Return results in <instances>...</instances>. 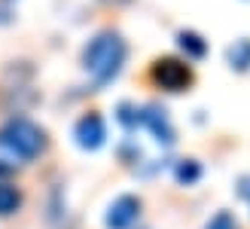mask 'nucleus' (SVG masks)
<instances>
[{"label": "nucleus", "mask_w": 250, "mask_h": 229, "mask_svg": "<svg viewBox=\"0 0 250 229\" xmlns=\"http://www.w3.org/2000/svg\"><path fill=\"white\" fill-rule=\"evenodd\" d=\"M0 137H3L12 150H16L24 162L37 159V156L46 150V132H43L37 122L24 119V116H12L3 129H0Z\"/></svg>", "instance_id": "obj_2"}, {"label": "nucleus", "mask_w": 250, "mask_h": 229, "mask_svg": "<svg viewBox=\"0 0 250 229\" xmlns=\"http://www.w3.org/2000/svg\"><path fill=\"white\" fill-rule=\"evenodd\" d=\"M205 229H238V223H235V217H232L229 211H217Z\"/></svg>", "instance_id": "obj_13"}, {"label": "nucleus", "mask_w": 250, "mask_h": 229, "mask_svg": "<svg viewBox=\"0 0 250 229\" xmlns=\"http://www.w3.org/2000/svg\"><path fill=\"white\" fill-rule=\"evenodd\" d=\"M21 205V193L19 186L12 183H0V217H6V214H16Z\"/></svg>", "instance_id": "obj_10"}, {"label": "nucleus", "mask_w": 250, "mask_h": 229, "mask_svg": "<svg viewBox=\"0 0 250 229\" xmlns=\"http://www.w3.org/2000/svg\"><path fill=\"white\" fill-rule=\"evenodd\" d=\"M177 46L186 52V58H205L208 55V43H205V37L202 34H195V31H180L177 34Z\"/></svg>", "instance_id": "obj_7"}, {"label": "nucleus", "mask_w": 250, "mask_h": 229, "mask_svg": "<svg viewBox=\"0 0 250 229\" xmlns=\"http://www.w3.org/2000/svg\"><path fill=\"white\" fill-rule=\"evenodd\" d=\"M149 76H153V83L159 89H165V92H183V89L192 83L189 65H183L177 58H156Z\"/></svg>", "instance_id": "obj_3"}, {"label": "nucleus", "mask_w": 250, "mask_h": 229, "mask_svg": "<svg viewBox=\"0 0 250 229\" xmlns=\"http://www.w3.org/2000/svg\"><path fill=\"white\" fill-rule=\"evenodd\" d=\"M238 196L250 199V177H241V181H238Z\"/></svg>", "instance_id": "obj_14"}, {"label": "nucleus", "mask_w": 250, "mask_h": 229, "mask_svg": "<svg viewBox=\"0 0 250 229\" xmlns=\"http://www.w3.org/2000/svg\"><path fill=\"white\" fill-rule=\"evenodd\" d=\"M125 55H128V46H125L122 37L116 31H101L83 49V68L89 70V76L98 86H107L122 70Z\"/></svg>", "instance_id": "obj_1"}, {"label": "nucleus", "mask_w": 250, "mask_h": 229, "mask_svg": "<svg viewBox=\"0 0 250 229\" xmlns=\"http://www.w3.org/2000/svg\"><path fill=\"white\" fill-rule=\"evenodd\" d=\"M19 165H24V159L3 141V137H0V174H12Z\"/></svg>", "instance_id": "obj_11"}, {"label": "nucleus", "mask_w": 250, "mask_h": 229, "mask_svg": "<svg viewBox=\"0 0 250 229\" xmlns=\"http://www.w3.org/2000/svg\"><path fill=\"white\" fill-rule=\"evenodd\" d=\"M141 125H144V129H149V135H153L159 144H165V147H171L174 141H177V132H174L168 113L162 110V107H156V104L141 107Z\"/></svg>", "instance_id": "obj_5"}, {"label": "nucleus", "mask_w": 250, "mask_h": 229, "mask_svg": "<svg viewBox=\"0 0 250 229\" xmlns=\"http://www.w3.org/2000/svg\"><path fill=\"white\" fill-rule=\"evenodd\" d=\"M226 61L232 70H250V40L244 37V40H235L229 49H226Z\"/></svg>", "instance_id": "obj_8"}, {"label": "nucleus", "mask_w": 250, "mask_h": 229, "mask_svg": "<svg viewBox=\"0 0 250 229\" xmlns=\"http://www.w3.org/2000/svg\"><path fill=\"white\" fill-rule=\"evenodd\" d=\"M116 119L125 129H137L141 125V107H134L131 101H122V104H116Z\"/></svg>", "instance_id": "obj_12"}, {"label": "nucleus", "mask_w": 250, "mask_h": 229, "mask_svg": "<svg viewBox=\"0 0 250 229\" xmlns=\"http://www.w3.org/2000/svg\"><path fill=\"white\" fill-rule=\"evenodd\" d=\"M141 217V199L137 196H119L107 211V229H128Z\"/></svg>", "instance_id": "obj_6"}, {"label": "nucleus", "mask_w": 250, "mask_h": 229, "mask_svg": "<svg viewBox=\"0 0 250 229\" xmlns=\"http://www.w3.org/2000/svg\"><path fill=\"white\" fill-rule=\"evenodd\" d=\"M174 177H177L180 186H192V183H198V177H202V165L195 159H183V162H177V168H174Z\"/></svg>", "instance_id": "obj_9"}, {"label": "nucleus", "mask_w": 250, "mask_h": 229, "mask_svg": "<svg viewBox=\"0 0 250 229\" xmlns=\"http://www.w3.org/2000/svg\"><path fill=\"white\" fill-rule=\"evenodd\" d=\"M73 137H77V144H80L83 150H98V147H104V141H107L104 116H101V113H85V116H80L77 125H73Z\"/></svg>", "instance_id": "obj_4"}]
</instances>
